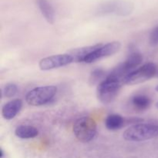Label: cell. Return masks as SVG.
Returning a JSON list of instances; mask_svg holds the SVG:
<instances>
[{
    "mask_svg": "<svg viewBox=\"0 0 158 158\" xmlns=\"http://www.w3.org/2000/svg\"><path fill=\"white\" fill-rule=\"evenodd\" d=\"M158 136V125L153 123H137L123 132V138L128 141L140 142L151 140Z\"/></svg>",
    "mask_w": 158,
    "mask_h": 158,
    "instance_id": "1",
    "label": "cell"
},
{
    "mask_svg": "<svg viewBox=\"0 0 158 158\" xmlns=\"http://www.w3.org/2000/svg\"><path fill=\"white\" fill-rule=\"evenodd\" d=\"M134 9V4L127 0H110L99 5L96 12L99 15L127 16L132 13Z\"/></svg>",
    "mask_w": 158,
    "mask_h": 158,
    "instance_id": "2",
    "label": "cell"
},
{
    "mask_svg": "<svg viewBox=\"0 0 158 158\" xmlns=\"http://www.w3.org/2000/svg\"><path fill=\"white\" fill-rule=\"evenodd\" d=\"M123 84V82L120 80L106 77L97 86V96L100 103L104 105L112 103L118 96Z\"/></svg>",
    "mask_w": 158,
    "mask_h": 158,
    "instance_id": "3",
    "label": "cell"
},
{
    "mask_svg": "<svg viewBox=\"0 0 158 158\" xmlns=\"http://www.w3.org/2000/svg\"><path fill=\"white\" fill-rule=\"evenodd\" d=\"M142 61L143 56L140 52H132L128 56L124 62L120 63L110 73H108L107 77L118 80L123 83L125 78L133 71L137 69V67L141 64Z\"/></svg>",
    "mask_w": 158,
    "mask_h": 158,
    "instance_id": "4",
    "label": "cell"
},
{
    "mask_svg": "<svg viewBox=\"0 0 158 158\" xmlns=\"http://www.w3.org/2000/svg\"><path fill=\"white\" fill-rule=\"evenodd\" d=\"M73 130L74 135L80 141L88 143L91 141L97 134V123L91 117H80L75 121Z\"/></svg>",
    "mask_w": 158,
    "mask_h": 158,
    "instance_id": "5",
    "label": "cell"
},
{
    "mask_svg": "<svg viewBox=\"0 0 158 158\" xmlns=\"http://www.w3.org/2000/svg\"><path fill=\"white\" fill-rule=\"evenodd\" d=\"M56 92L57 88L54 86H39L28 92L26 96V101L30 106H43L50 103Z\"/></svg>",
    "mask_w": 158,
    "mask_h": 158,
    "instance_id": "6",
    "label": "cell"
},
{
    "mask_svg": "<svg viewBox=\"0 0 158 158\" xmlns=\"http://www.w3.org/2000/svg\"><path fill=\"white\" fill-rule=\"evenodd\" d=\"M157 74V66L154 63H147L137 68L125 78L123 84L136 85L144 83Z\"/></svg>",
    "mask_w": 158,
    "mask_h": 158,
    "instance_id": "7",
    "label": "cell"
},
{
    "mask_svg": "<svg viewBox=\"0 0 158 158\" xmlns=\"http://www.w3.org/2000/svg\"><path fill=\"white\" fill-rule=\"evenodd\" d=\"M73 62V58L69 53L58 54L42 59L39 63V67L41 70L47 71L67 66Z\"/></svg>",
    "mask_w": 158,
    "mask_h": 158,
    "instance_id": "8",
    "label": "cell"
},
{
    "mask_svg": "<svg viewBox=\"0 0 158 158\" xmlns=\"http://www.w3.org/2000/svg\"><path fill=\"white\" fill-rule=\"evenodd\" d=\"M121 48V44L118 41H114L108 43L106 44L99 46L96 50H94L92 53L89 54L86 60H84L85 63H92L97 60H100L101 59L106 58L111 56L117 53Z\"/></svg>",
    "mask_w": 158,
    "mask_h": 158,
    "instance_id": "9",
    "label": "cell"
},
{
    "mask_svg": "<svg viewBox=\"0 0 158 158\" xmlns=\"http://www.w3.org/2000/svg\"><path fill=\"white\" fill-rule=\"evenodd\" d=\"M23 107V101L20 99H15L6 103L2 109V115L7 120H12L19 113Z\"/></svg>",
    "mask_w": 158,
    "mask_h": 158,
    "instance_id": "10",
    "label": "cell"
},
{
    "mask_svg": "<svg viewBox=\"0 0 158 158\" xmlns=\"http://www.w3.org/2000/svg\"><path fill=\"white\" fill-rule=\"evenodd\" d=\"M101 45L102 43H98V44L91 45V46L77 48V49H73L70 50L68 53H69L72 56L74 62H77V63H84V60H86V57L89 54L92 53L94 50H96Z\"/></svg>",
    "mask_w": 158,
    "mask_h": 158,
    "instance_id": "11",
    "label": "cell"
},
{
    "mask_svg": "<svg viewBox=\"0 0 158 158\" xmlns=\"http://www.w3.org/2000/svg\"><path fill=\"white\" fill-rule=\"evenodd\" d=\"M37 5L47 23L53 24L55 22V11L51 3L48 0H37Z\"/></svg>",
    "mask_w": 158,
    "mask_h": 158,
    "instance_id": "12",
    "label": "cell"
},
{
    "mask_svg": "<svg viewBox=\"0 0 158 158\" xmlns=\"http://www.w3.org/2000/svg\"><path fill=\"white\" fill-rule=\"evenodd\" d=\"M15 134L16 137L21 139H32L39 135V131L35 127L20 125L15 128Z\"/></svg>",
    "mask_w": 158,
    "mask_h": 158,
    "instance_id": "13",
    "label": "cell"
},
{
    "mask_svg": "<svg viewBox=\"0 0 158 158\" xmlns=\"http://www.w3.org/2000/svg\"><path fill=\"white\" fill-rule=\"evenodd\" d=\"M131 104L133 107L139 111H144L151 106V100L146 95L137 94L131 98Z\"/></svg>",
    "mask_w": 158,
    "mask_h": 158,
    "instance_id": "14",
    "label": "cell"
},
{
    "mask_svg": "<svg viewBox=\"0 0 158 158\" xmlns=\"http://www.w3.org/2000/svg\"><path fill=\"white\" fill-rule=\"evenodd\" d=\"M126 120L119 114H110L105 120L106 127L110 131H117L124 126Z\"/></svg>",
    "mask_w": 158,
    "mask_h": 158,
    "instance_id": "15",
    "label": "cell"
},
{
    "mask_svg": "<svg viewBox=\"0 0 158 158\" xmlns=\"http://www.w3.org/2000/svg\"><path fill=\"white\" fill-rule=\"evenodd\" d=\"M108 74L103 69H96L91 72L89 77V83L91 86L97 85L103 81L107 77Z\"/></svg>",
    "mask_w": 158,
    "mask_h": 158,
    "instance_id": "16",
    "label": "cell"
},
{
    "mask_svg": "<svg viewBox=\"0 0 158 158\" xmlns=\"http://www.w3.org/2000/svg\"><path fill=\"white\" fill-rule=\"evenodd\" d=\"M17 92H18V86L15 83H8L4 86L2 89V95L6 98H12L16 95Z\"/></svg>",
    "mask_w": 158,
    "mask_h": 158,
    "instance_id": "17",
    "label": "cell"
},
{
    "mask_svg": "<svg viewBox=\"0 0 158 158\" xmlns=\"http://www.w3.org/2000/svg\"><path fill=\"white\" fill-rule=\"evenodd\" d=\"M149 43L153 46L158 45V26L151 31L149 37Z\"/></svg>",
    "mask_w": 158,
    "mask_h": 158,
    "instance_id": "18",
    "label": "cell"
},
{
    "mask_svg": "<svg viewBox=\"0 0 158 158\" xmlns=\"http://www.w3.org/2000/svg\"><path fill=\"white\" fill-rule=\"evenodd\" d=\"M4 157V152H3L2 149L0 150V158H2Z\"/></svg>",
    "mask_w": 158,
    "mask_h": 158,
    "instance_id": "19",
    "label": "cell"
},
{
    "mask_svg": "<svg viewBox=\"0 0 158 158\" xmlns=\"http://www.w3.org/2000/svg\"><path fill=\"white\" fill-rule=\"evenodd\" d=\"M156 107L158 109V102H157V103H156Z\"/></svg>",
    "mask_w": 158,
    "mask_h": 158,
    "instance_id": "20",
    "label": "cell"
},
{
    "mask_svg": "<svg viewBox=\"0 0 158 158\" xmlns=\"http://www.w3.org/2000/svg\"><path fill=\"white\" fill-rule=\"evenodd\" d=\"M156 90H157V92H158V85H157V86H156Z\"/></svg>",
    "mask_w": 158,
    "mask_h": 158,
    "instance_id": "21",
    "label": "cell"
},
{
    "mask_svg": "<svg viewBox=\"0 0 158 158\" xmlns=\"http://www.w3.org/2000/svg\"><path fill=\"white\" fill-rule=\"evenodd\" d=\"M157 77H158V73H157Z\"/></svg>",
    "mask_w": 158,
    "mask_h": 158,
    "instance_id": "22",
    "label": "cell"
}]
</instances>
